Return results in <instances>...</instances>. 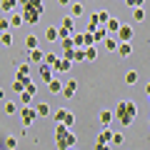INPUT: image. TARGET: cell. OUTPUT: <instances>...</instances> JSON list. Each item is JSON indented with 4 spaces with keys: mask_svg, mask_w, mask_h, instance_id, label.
Returning <instances> with one entry per match:
<instances>
[{
    "mask_svg": "<svg viewBox=\"0 0 150 150\" xmlns=\"http://www.w3.org/2000/svg\"><path fill=\"white\" fill-rule=\"evenodd\" d=\"M112 112H115V120H118L123 128H128V125H133L135 118H138V105H135L133 100H120Z\"/></svg>",
    "mask_w": 150,
    "mask_h": 150,
    "instance_id": "cell-1",
    "label": "cell"
},
{
    "mask_svg": "<svg viewBox=\"0 0 150 150\" xmlns=\"http://www.w3.org/2000/svg\"><path fill=\"white\" fill-rule=\"evenodd\" d=\"M78 145V135L68 125H55V148L58 150H73Z\"/></svg>",
    "mask_w": 150,
    "mask_h": 150,
    "instance_id": "cell-2",
    "label": "cell"
},
{
    "mask_svg": "<svg viewBox=\"0 0 150 150\" xmlns=\"http://www.w3.org/2000/svg\"><path fill=\"white\" fill-rule=\"evenodd\" d=\"M43 13H45L43 0H30V3L23 8V20H25V25H35V23L43 18Z\"/></svg>",
    "mask_w": 150,
    "mask_h": 150,
    "instance_id": "cell-3",
    "label": "cell"
},
{
    "mask_svg": "<svg viewBox=\"0 0 150 150\" xmlns=\"http://www.w3.org/2000/svg\"><path fill=\"white\" fill-rule=\"evenodd\" d=\"M18 115H20V123H23V128H28V125H33L38 120V112H35V108H20L18 110Z\"/></svg>",
    "mask_w": 150,
    "mask_h": 150,
    "instance_id": "cell-4",
    "label": "cell"
},
{
    "mask_svg": "<svg viewBox=\"0 0 150 150\" xmlns=\"http://www.w3.org/2000/svg\"><path fill=\"white\" fill-rule=\"evenodd\" d=\"M58 33H60V40H65V38H73V35H75V25H73V15H70V18H65V20L60 23V28H58Z\"/></svg>",
    "mask_w": 150,
    "mask_h": 150,
    "instance_id": "cell-5",
    "label": "cell"
},
{
    "mask_svg": "<svg viewBox=\"0 0 150 150\" xmlns=\"http://www.w3.org/2000/svg\"><path fill=\"white\" fill-rule=\"evenodd\" d=\"M133 35H135L133 25H125V23H123V28L118 30V38H120V43H130V40H133Z\"/></svg>",
    "mask_w": 150,
    "mask_h": 150,
    "instance_id": "cell-6",
    "label": "cell"
},
{
    "mask_svg": "<svg viewBox=\"0 0 150 150\" xmlns=\"http://www.w3.org/2000/svg\"><path fill=\"white\" fill-rule=\"evenodd\" d=\"M78 93V80H68L65 83V88H63V95H65V100H70V98Z\"/></svg>",
    "mask_w": 150,
    "mask_h": 150,
    "instance_id": "cell-7",
    "label": "cell"
},
{
    "mask_svg": "<svg viewBox=\"0 0 150 150\" xmlns=\"http://www.w3.org/2000/svg\"><path fill=\"white\" fill-rule=\"evenodd\" d=\"M15 78L18 80H28V78H30V63H23V65H18V73H15Z\"/></svg>",
    "mask_w": 150,
    "mask_h": 150,
    "instance_id": "cell-8",
    "label": "cell"
},
{
    "mask_svg": "<svg viewBox=\"0 0 150 150\" xmlns=\"http://www.w3.org/2000/svg\"><path fill=\"white\" fill-rule=\"evenodd\" d=\"M98 118H100L103 128H110V123L115 120V112H112V110H100V115H98Z\"/></svg>",
    "mask_w": 150,
    "mask_h": 150,
    "instance_id": "cell-9",
    "label": "cell"
},
{
    "mask_svg": "<svg viewBox=\"0 0 150 150\" xmlns=\"http://www.w3.org/2000/svg\"><path fill=\"white\" fill-rule=\"evenodd\" d=\"M53 73H55V70L50 68V65H40V78H43V80H45V85L55 80V78H53Z\"/></svg>",
    "mask_w": 150,
    "mask_h": 150,
    "instance_id": "cell-10",
    "label": "cell"
},
{
    "mask_svg": "<svg viewBox=\"0 0 150 150\" xmlns=\"http://www.w3.org/2000/svg\"><path fill=\"white\" fill-rule=\"evenodd\" d=\"M43 60H45V55H43V50H40V48H35V50L28 53V63H40V65H43Z\"/></svg>",
    "mask_w": 150,
    "mask_h": 150,
    "instance_id": "cell-11",
    "label": "cell"
},
{
    "mask_svg": "<svg viewBox=\"0 0 150 150\" xmlns=\"http://www.w3.org/2000/svg\"><path fill=\"white\" fill-rule=\"evenodd\" d=\"M70 68H73V60H68V58H60V60H58V65H55L53 70H55V73H68Z\"/></svg>",
    "mask_w": 150,
    "mask_h": 150,
    "instance_id": "cell-12",
    "label": "cell"
},
{
    "mask_svg": "<svg viewBox=\"0 0 150 150\" xmlns=\"http://www.w3.org/2000/svg\"><path fill=\"white\" fill-rule=\"evenodd\" d=\"M112 135H115V133H112L110 128H103V133L98 135V140H95V143H105V145H110V143H112Z\"/></svg>",
    "mask_w": 150,
    "mask_h": 150,
    "instance_id": "cell-13",
    "label": "cell"
},
{
    "mask_svg": "<svg viewBox=\"0 0 150 150\" xmlns=\"http://www.w3.org/2000/svg\"><path fill=\"white\" fill-rule=\"evenodd\" d=\"M45 40H50V43H58V40H60V33H58V28H55V25L45 28Z\"/></svg>",
    "mask_w": 150,
    "mask_h": 150,
    "instance_id": "cell-14",
    "label": "cell"
},
{
    "mask_svg": "<svg viewBox=\"0 0 150 150\" xmlns=\"http://www.w3.org/2000/svg\"><path fill=\"white\" fill-rule=\"evenodd\" d=\"M35 112H38V118H48L50 115V103H38Z\"/></svg>",
    "mask_w": 150,
    "mask_h": 150,
    "instance_id": "cell-15",
    "label": "cell"
},
{
    "mask_svg": "<svg viewBox=\"0 0 150 150\" xmlns=\"http://www.w3.org/2000/svg\"><path fill=\"white\" fill-rule=\"evenodd\" d=\"M120 28H123V23H120L118 18H110V20H108V25H105V30H108V33H118Z\"/></svg>",
    "mask_w": 150,
    "mask_h": 150,
    "instance_id": "cell-16",
    "label": "cell"
},
{
    "mask_svg": "<svg viewBox=\"0 0 150 150\" xmlns=\"http://www.w3.org/2000/svg\"><path fill=\"white\" fill-rule=\"evenodd\" d=\"M93 35H95V45H98V43H105V40H108V30H105V25H100L95 33H93Z\"/></svg>",
    "mask_w": 150,
    "mask_h": 150,
    "instance_id": "cell-17",
    "label": "cell"
},
{
    "mask_svg": "<svg viewBox=\"0 0 150 150\" xmlns=\"http://www.w3.org/2000/svg\"><path fill=\"white\" fill-rule=\"evenodd\" d=\"M15 5H18V0H0V8H3V13H13L15 10Z\"/></svg>",
    "mask_w": 150,
    "mask_h": 150,
    "instance_id": "cell-18",
    "label": "cell"
},
{
    "mask_svg": "<svg viewBox=\"0 0 150 150\" xmlns=\"http://www.w3.org/2000/svg\"><path fill=\"white\" fill-rule=\"evenodd\" d=\"M68 112H70V110H65V108L55 110V115H53V118H55V125H63V123H65V118H68Z\"/></svg>",
    "mask_w": 150,
    "mask_h": 150,
    "instance_id": "cell-19",
    "label": "cell"
},
{
    "mask_svg": "<svg viewBox=\"0 0 150 150\" xmlns=\"http://www.w3.org/2000/svg\"><path fill=\"white\" fill-rule=\"evenodd\" d=\"M63 83H60V80H53V83H48V90L50 93H53V95H60V93H63Z\"/></svg>",
    "mask_w": 150,
    "mask_h": 150,
    "instance_id": "cell-20",
    "label": "cell"
},
{
    "mask_svg": "<svg viewBox=\"0 0 150 150\" xmlns=\"http://www.w3.org/2000/svg\"><path fill=\"white\" fill-rule=\"evenodd\" d=\"M23 45H25V50L30 53V50H35V48H38V38H35V35H28V38H25V43H23Z\"/></svg>",
    "mask_w": 150,
    "mask_h": 150,
    "instance_id": "cell-21",
    "label": "cell"
},
{
    "mask_svg": "<svg viewBox=\"0 0 150 150\" xmlns=\"http://www.w3.org/2000/svg\"><path fill=\"white\" fill-rule=\"evenodd\" d=\"M70 13H73V18H80L83 13H85V8H83V3H73V5H70Z\"/></svg>",
    "mask_w": 150,
    "mask_h": 150,
    "instance_id": "cell-22",
    "label": "cell"
},
{
    "mask_svg": "<svg viewBox=\"0 0 150 150\" xmlns=\"http://www.w3.org/2000/svg\"><path fill=\"white\" fill-rule=\"evenodd\" d=\"M58 55H53V53H45V60H43V65H50V68H55L58 65Z\"/></svg>",
    "mask_w": 150,
    "mask_h": 150,
    "instance_id": "cell-23",
    "label": "cell"
},
{
    "mask_svg": "<svg viewBox=\"0 0 150 150\" xmlns=\"http://www.w3.org/2000/svg\"><path fill=\"white\" fill-rule=\"evenodd\" d=\"M130 53H133V45H130V43H120V48H118V55H123V58H128Z\"/></svg>",
    "mask_w": 150,
    "mask_h": 150,
    "instance_id": "cell-24",
    "label": "cell"
},
{
    "mask_svg": "<svg viewBox=\"0 0 150 150\" xmlns=\"http://www.w3.org/2000/svg\"><path fill=\"white\" fill-rule=\"evenodd\" d=\"M118 48H120L118 40H112V38H108V40H105V50H110V53H118Z\"/></svg>",
    "mask_w": 150,
    "mask_h": 150,
    "instance_id": "cell-25",
    "label": "cell"
},
{
    "mask_svg": "<svg viewBox=\"0 0 150 150\" xmlns=\"http://www.w3.org/2000/svg\"><path fill=\"white\" fill-rule=\"evenodd\" d=\"M73 43H75V48H85V35H83V33H75Z\"/></svg>",
    "mask_w": 150,
    "mask_h": 150,
    "instance_id": "cell-26",
    "label": "cell"
},
{
    "mask_svg": "<svg viewBox=\"0 0 150 150\" xmlns=\"http://www.w3.org/2000/svg\"><path fill=\"white\" fill-rule=\"evenodd\" d=\"M133 20L135 23H143L145 20V8H135V10H133Z\"/></svg>",
    "mask_w": 150,
    "mask_h": 150,
    "instance_id": "cell-27",
    "label": "cell"
},
{
    "mask_svg": "<svg viewBox=\"0 0 150 150\" xmlns=\"http://www.w3.org/2000/svg\"><path fill=\"white\" fill-rule=\"evenodd\" d=\"M18 148V138L15 135H8L5 138V150H15Z\"/></svg>",
    "mask_w": 150,
    "mask_h": 150,
    "instance_id": "cell-28",
    "label": "cell"
},
{
    "mask_svg": "<svg viewBox=\"0 0 150 150\" xmlns=\"http://www.w3.org/2000/svg\"><path fill=\"white\" fill-rule=\"evenodd\" d=\"M23 23H25V20H23V13H15V15L10 18V28H20Z\"/></svg>",
    "mask_w": 150,
    "mask_h": 150,
    "instance_id": "cell-29",
    "label": "cell"
},
{
    "mask_svg": "<svg viewBox=\"0 0 150 150\" xmlns=\"http://www.w3.org/2000/svg\"><path fill=\"white\" fill-rule=\"evenodd\" d=\"M95 58H98V48H95V45H90V48H85V60H90V63H93Z\"/></svg>",
    "mask_w": 150,
    "mask_h": 150,
    "instance_id": "cell-30",
    "label": "cell"
},
{
    "mask_svg": "<svg viewBox=\"0 0 150 150\" xmlns=\"http://www.w3.org/2000/svg\"><path fill=\"white\" fill-rule=\"evenodd\" d=\"M0 45H5V48H8V45H13V35H10V30H8V33H0Z\"/></svg>",
    "mask_w": 150,
    "mask_h": 150,
    "instance_id": "cell-31",
    "label": "cell"
},
{
    "mask_svg": "<svg viewBox=\"0 0 150 150\" xmlns=\"http://www.w3.org/2000/svg\"><path fill=\"white\" fill-rule=\"evenodd\" d=\"M125 83H128V85H135V83H138V73H135V70H128V73H125Z\"/></svg>",
    "mask_w": 150,
    "mask_h": 150,
    "instance_id": "cell-32",
    "label": "cell"
},
{
    "mask_svg": "<svg viewBox=\"0 0 150 150\" xmlns=\"http://www.w3.org/2000/svg\"><path fill=\"white\" fill-rule=\"evenodd\" d=\"M83 60H85V48H78L73 53V63H83Z\"/></svg>",
    "mask_w": 150,
    "mask_h": 150,
    "instance_id": "cell-33",
    "label": "cell"
},
{
    "mask_svg": "<svg viewBox=\"0 0 150 150\" xmlns=\"http://www.w3.org/2000/svg\"><path fill=\"white\" fill-rule=\"evenodd\" d=\"M13 90H15V93H25V80H18V78H15V83H13Z\"/></svg>",
    "mask_w": 150,
    "mask_h": 150,
    "instance_id": "cell-34",
    "label": "cell"
},
{
    "mask_svg": "<svg viewBox=\"0 0 150 150\" xmlns=\"http://www.w3.org/2000/svg\"><path fill=\"white\" fill-rule=\"evenodd\" d=\"M30 103H33V95H30V93H20V105L28 108Z\"/></svg>",
    "mask_w": 150,
    "mask_h": 150,
    "instance_id": "cell-35",
    "label": "cell"
},
{
    "mask_svg": "<svg viewBox=\"0 0 150 150\" xmlns=\"http://www.w3.org/2000/svg\"><path fill=\"white\" fill-rule=\"evenodd\" d=\"M25 93H30V95H35V93H38V85H35V83L30 80V78L25 80Z\"/></svg>",
    "mask_w": 150,
    "mask_h": 150,
    "instance_id": "cell-36",
    "label": "cell"
},
{
    "mask_svg": "<svg viewBox=\"0 0 150 150\" xmlns=\"http://www.w3.org/2000/svg\"><path fill=\"white\" fill-rule=\"evenodd\" d=\"M8 30H10V18L3 15L0 18V33H8Z\"/></svg>",
    "mask_w": 150,
    "mask_h": 150,
    "instance_id": "cell-37",
    "label": "cell"
},
{
    "mask_svg": "<svg viewBox=\"0 0 150 150\" xmlns=\"http://www.w3.org/2000/svg\"><path fill=\"white\" fill-rule=\"evenodd\" d=\"M98 20H100V25H108V20H110V13H108V10H100V13H98Z\"/></svg>",
    "mask_w": 150,
    "mask_h": 150,
    "instance_id": "cell-38",
    "label": "cell"
},
{
    "mask_svg": "<svg viewBox=\"0 0 150 150\" xmlns=\"http://www.w3.org/2000/svg\"><path fill=\"white\" fill-rule=\"evenodd\" d=\"M125 5L135 10V8H143V5H145V0H125Z\"/></svg>",
    "mask_w": 150,
    "mask_h": 150,
    "instance_id": "cell-39",
    "label": "cell"
},
{
    "mask_svg": "<svg viewBox=\"0 0 150 150\" xmlns=\"http://www.w3.org/2000/svg\"><path fill=\"white\" fill-rule=\"evenodd\" d=\"M18 112V105L15 103H5V115H15Z\"/></svg>",
    "mask_w": 150,
    "mask_h": 150,
    "instance_id": "cell-40",
    "label": "cell"
},
{
    "mask_svg": "<svg viewBox=\"0 0 150 150\" xmlns=\"http://www.w3.org/2000/svg\"><path fill=\"white\" fill-rule=\"evenodd\" d=\"M83 35H85V48L95 45V35H93V33H83Z\"/></svg>",
    "mask_w": 150,
    "mask_h": 150,
    "instance_id": "cell-41",
    "label": "cell"
},
{
    "mask_svg": "<svg viewBox=\"0 0 150 150\" xmlns=\"http://www.w3.org/2000/svg\"><path fill=\"white\" fill-rule=\"evenodd\" d=\"M123 143H125V138H123L120 133H115V135H112V143H110V145H123Z\"/></svg>",
    "mask_w": 150,
    "mask_h": 150,
    "instance_id": "cell-42",
    "label": "cell"
},
{
    "mask_svg": "<svg viewBox=\"0 0 150 150\" xmlns=\"http://www.w3.org/2000/svg\"><path fill=\"white\" fill-rule=\"evenodd\" d=\"M95 150H112V145H105V143H95Z\"/></svg>",
    "mask_w": 150,
    "mask_h": 150,
    "instance_id": "cell-43",
    "label": "cell"
},
{
    "mask_svg": "<svg viewBox=\"0 0 150 150\" xmlns=\"http://www.w3.org/2000/svg\"><path fill=\"white\" fill-rule=\"evenodd\" d=\"M28 3H30V0H18V5H23V8H25Z\"/></svg>",
    "mask_w": 150,
    "mask_h": 150,
    "instance_id": "cell-44",
    "label": "cell"
},
{
    "mask_svg": "<svg viewBox=\"0 0 150 150\" xmlns=\"http://www.w3.org/2000/svg\"><path fill=\"white\" fill-rule=\"evenodd\" d=\"M60 5H73V3H70V0H58Z\"/></svg>",
    "mask_w": 150,
    "mask_h": 150,
    "instance_id": "cell-45",
    "label": "cell"
},
{
    "mask_svg": "<svg viewBox=\"0 0 150 150\" xmlns=\"http://www.w3.org/2000/svg\"><path fill=\"white\" fill-rule=\"evenodd\" d=\"M3 98H5V90H3V88H0V100H3Z\"/></svg>",
    "mask_w": 150,
    "mask_h": 150,
    "instance_id": "cell-46",
    "label": "cell"
},
{
    "mask_svg": "<svg viewBox=\"0 0 150 150\" xmlns=\"http://www.w3.org/2000/svg\"><path fill=\"white\" fill-rule=\"evenodd\" d=\"M145 93H148V95H150V83H148V85H145Z\"/></svg>",
    "mask_w": 150,
    "mask_h": 150,
    "instance_id": "cell-47",
    "label": "cell"
},
{
    "mask_svg": "<svg viewBox=\"0 0 150 150\" xmlns=\"http://www.w3.org/2000/svg\"><path fill=\"white\" fill-rule=\"evenodd\" d=\"M0 150H5V148H3V145H0Z\"/></svg>",
    "mask_w": 150,
    "mask_h": 150,
    "instance_id": "cell-48",
    "label": "cell"
},
{
    "mask_svg": "<svg viewBox=\"0 0 150 150\" xmlns=\"http://www.w3.org/2000/svg\"><path fill=\"white\" fill-rule=\"evenodd\" d=\"M73 150H75V148H73Z\"/></svg>",
    "mask_w": 150,
    "mask_h": 150,
    "instance_id": "cell-49",
    "label": "cell"
}]
</instances>
